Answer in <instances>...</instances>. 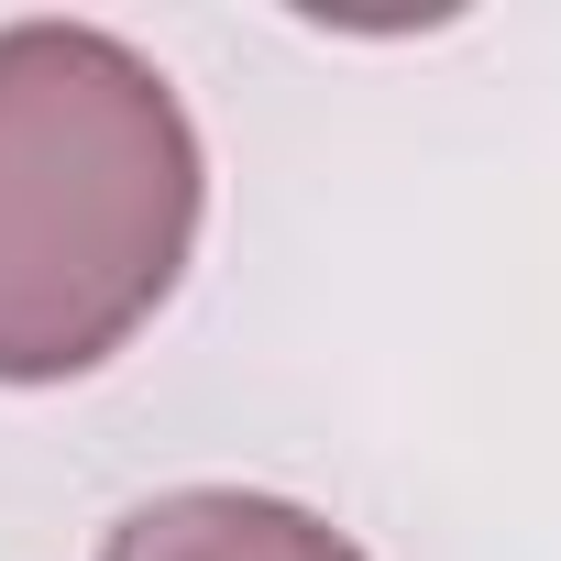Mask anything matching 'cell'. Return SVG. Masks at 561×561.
<instances>
[{"label":"cell","mask_w":561,"mask_h":561,"mask_svg":"<svg viewBox=\"0 0 561 561\" xmlns=\"http://www.w3.org/2000/svg\"><path fill=\"white\" fill-rule=\"evenodd\" d=\"M209 154L165 67L100 23H0V386L111 364L198 253Z\"/></svg>","instance_id":"obj_1"},{"label":"cell","mask_w":561,"mask_h":561,"mask_svg":"<svg viewBox=\"0 0 561 561\" xmlns=\"http://www.w3.org/2000/svg\"><path fill=\"white\" fill-rule=\"evenodd\" d=\"M100 561H375L298 495H253V484H176L111 517Z\"/></svg>","instance_id":"obj_2"}]
</instances>
